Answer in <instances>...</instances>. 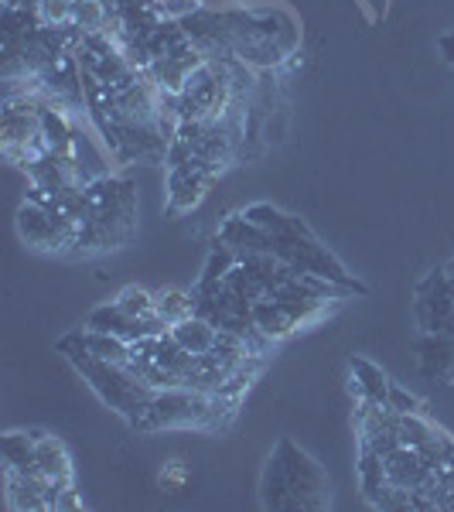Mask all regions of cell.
Here are the masks:
<instances>
[{
	"label": "cell",
	"mask_w": 454,
	"mask_h": 512,
	"mask_svg": "<svg viewBox=\"0 0 454 512\" xmlns=\"http://www.w3.org/2000/svg\"><path fill=\"white\" fill-rule=\"evenodd\" d=\"M243 216L270 236V253L280 256L284 263H291V267L304 270V274H315V277L332 280V284H338L342 291H349L352 297L366 294V287H362L359 280L352 277L332 253H328V246L318 243L315 233H311V229L304 226L301 219L287 216L284 209H277V205H267V202L243 209Z\"/></svg>",
	"instance_id": "cell-1"
},
{
	"label": "cell",
	"mask_w": 454,
	"mask_h": 512,
	"mask_svg": "<svg viewBox=\"0 0 454 512\" xmlns=\"http://www.w3.org/2000/svg\"><path fill=\"white\" fill-rule=\"evenodd\" d=\"M260 502L263 509H328L332 506V482L308 451H301L291 437H284L263 468Z\"/></svg>",
	"instance_id": "cell-2"
},
{
	"label": "cell",
	"mask_w": 454,
	"mask_h": 512,
	"mask_svg": "<svg viewBox=\"0 0 454 512\" xmlns=\"http://www.w3.org/2000/svg\"><path fill=\"white\" fill-rule=\"evenodd\" d=\"M239 414L236 403L222 400L216 393L188 390V386H175V390H158L134 427L137 434H158V431H198V434H222L233 427Z\"/></svg>",
	"instance_id": "cell-3"
},
{
	"label": "cell",
	"mask_w": 454,
	"mask_h": 512,
	"mask_svg": "<svg viewBox=\"0 0 454 512\" xmlns=\"http://www.w3.org/2000/svg\"><path fill=\"white\" fill-rule=\"evenodd\" d=\"M62 355L79 369V376L86 379L89 386H93V393L106 403V407L117 410V414L127 420L130 427L140 424V417L147 414L154 393H158L144 376L134 373L130 366L99 362V359H93V355L76 352V349H69V352H62Z\"/></svg>",
	"instance_id": "cell-4"
},
{
	"label": "cell",
	"mask_w": 454,
	"mask_h": 512,
	"mask_svg": "<svg viewBox=\"0 0 454 512\" xmlns=\"http://www.w3.org/2000/svg\"><path fill=\"white\" fill-rule=\"evenodd\" d=\"M18 236L35 253L76 256L79 226L72 219L59 216L55 209H48V205H38V202H31V198H24V205L18 209Z\"/></svg>",
	"instance_id": "cell-5"
},
{
	"label": "cell",
	"mask_w": 454,
	"mask_h": 512,
	"mask_svg": "<svg viewBox=\"0 0 454 512\" xmlns=\"http://www.w3.org/2000/svg\"><path fill=\"white\" fill-rule=\"evenodd\" d=\"M216 171H209L202 161H185L168 168V216H185L202 205L209 188L216 185Z\"/></svg>",
	"instance_id": "cell-6"
},
{
	"label": "cell",
	"mask_w": 454,
	"mask_h": 512,
	"mask_svg": "<svg viewBox=\"0 0 454 512\" xmlns=\"http://www.w3.org/2000/svg\"><path fill=\"white\" fill-rule=\"evenodd\" d=\"M35 472L52 485L55 492H65L76 485V468H72V458H69V448L59 441L55 434H41L38 431V441H35ZM59 506V502H55Z\"/></svg>",
	"instance_id": "cell-7"
},
{
	"label": "cell",
	"mask_w": 454,
	"mask_h": 512,
	"mask_svg": "<svg viewBox=\"0 0 454 512\" xmlns=\"http://www.w3.org/2000/svg\"><path fill=\"white\" fill-rule=\"evenodd\" d=\"M349 390L352 396H356V403L359 400H369V403H379V407H390V386H393V379L383 373V369L376 366V362H369V359H352L349 362Z\"/></svg>",
	"instance_id": "cell-8"
},
{
	"label": "cell",
	"mask_w": 454,
	"mask_h": 512,
	"mask_svg": "<svg viewBox=\"0 0 454 512\" xmlns=\"http://www.w3.org/2000/svg\"><path fill=\"white\" fill-rule=\"evenodd\" d=\"M168 335L175 338V342L181 345L185 352L192 355H205V352H216L222 349V342H226V332H222L219 325H212L205 315H192L185 318L181 325L168 328Z\"/></svg>",
	"instance_id": "cell-9"
},
{
	"label": "cell",
	"mask_w": 454,
	"mask_h": 512,
	"mask_svg": "<svg viewBox=\"0 0 454 512\" xmlns=\"http://www.w3.org/2000/svg\"><path fill=\"white\" fill-rule=\"evenodd\" d=\"M154 311H158V318L164 325L175 328L185 318L198 315L195 291H185V287H161V291H154Z\"/></svg>",
	"instance_id": "cell-10"
},
{
	"label": "cell",
	"mask_w": 454,
	"mask_h": 512,
	"mask_svg": "<svg viewBox=\"0 0 454 512\" xmlns=\"http://www.w3.org/2000/svg\"><path fill=\"white\" fill-rule=\"evenodd\" d=\"M31 18H35L38 28H48V31L72 28V0H38V4L31 7Z\"/></svg>",
	"instance_id": "cell-11"
},
{
	"label": "cell",
	"mask_w": 454,
	"mask_h": 512,
	"mask_svg": "<svg viewBox=\"0 0 454 512\" xmlns=\"http://www.w3.org/2000/svg\"><path fill=\"white\" fill-rule=\"evenodd\" d=\"M113 304H117L120 311H127V315H134V318H154V315H158V311H154V291H144V287H123Z\"/></svg>",
	"instance_id": "cell-12"
},
{
	"label": "cell",
	"mask_w": 454,
	"mask_h": 512,
	"mask_svg": "<svg viewBox=\"0 0 454 512\" xmlns=\"http://www.w3.org/2000/svg\"><path fill=\"white\" fill-rule=\"evenodd\" d=\"M188 475H192V472H188L185 461H181V458H171V461H164V465H161L158 485H161V489H168V492H178L181 485L188 482Z\"/></svg>",
	"instance_id": "cell-13"
},
{
	"label": "cell",
	"mask_w": 454,
	"mask_h": 512,
	"mask_svg": "<svg viewBox=\"0 0 454 512\" xmlns=\"http://www.w3.org/2000/svg\"><path fill=\"white\" fill-rule=\"evenodd\" d=\"M390 410H396V414H414V410H424V403L417 400L414 393H407L400 383L390 386Z\"/></svg>",
	"instance_id": "cell-14"
},
{
	"label": "cell",
	"mask_w": 454,
	"mask_h": 512,
	"mask_svg": "<svg viewBox=\"0 0 454 512\" xmlns=\"http://www.w3.org/2000/svg\"><path fill=\"white\" fill-rule=\"evenodd\" d=\"M171 4H178V0H147V14H151V21H164V11H168Z\"/></svg>",
	"instance_id": "cell-15"
},
{
	"label": "cell",
	"mask_w": 454,
	"mask_h": 512,
	"mask_svg": "<svg viewBox=\"0 0 454 512\" xmlns=\"http://www.w3.org/2000/svg\"><path fill=\"white\" fill-rule=\"evenodd\" d=\"M441 270H444V274H448V277L454 280V260H451V263H444V267H441Z\"/></svg>",
	"instance_id": "cell-16"
}]
</instances>
